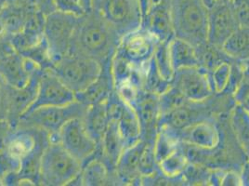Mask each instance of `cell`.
I'll return each mask as SVG.
<instances>
[{
	"label": "cell",
	"mask_w": 249,
	"mask_h": 186,
	"mask_svg": "<svg viewBox=\"0 0 249 186\" xmlns=\"http://www.w3.org/2000/svg\"><path fill=\"white\" fill-rule=\"evenodd\" d=\"M120 41L121 37L90 11L79 18L68 54L92 59L103 65L112 62Z\"/></svg>",
	"instance_id": "6da1fadb"
},
{
	"label": "cell",
	"mask_w": 249,
	"mask_h": 186,
	"mask_svg": "<svg viewBox=\"0 0 249 186\" xmlns=\"http://www.w3.org/2000/svg\"><path fill=\"white\" fill-rule=\"evenodd\" d=\"M173 35L195 48L208 43V6L206 0H169Z\"/></svg>",
	"instance_id": "7a4b0ae2"
},
{
	"label": "cell",
	"mask_w": 249,
	"mask_h": 186,
	"mask_svg": "<svg viewBox=\"0 0 249 186\" xmlns=\"http://www.w3.org/2000/svg\"><path fill=\"white\" fill-rule=\"evenodd\" d=\"M82 171V164L59 142L50 141L42 156L40 186H69Z\"/></svg>",
	"instance_id": "3957f363"
},
{
	"label": "cell",
	"mask_w": 249,
	"mask_h": 186,
	"mask_svg": "<svg viewBox=\"0 0 249 186\" xmlns=\"http://www.w3.org/2000/svg\"><path fill=\"white\" fill-rule=\"evenodd\" d=\"M91 11L121 38L141 28L142 11L139 0H92Z\"/></svg>",
	"instance_id": "277c9868"
},
{
	"label": "cell",
	"mask_w": 249,
	"mask_h": 186,
	"mask_svg": "<svg viewBox=\"0 0 249 186\" xmlns=\"http://www.w3.org/2000/svg\"><path fill=\"white\" fill-rule=\"evenodd\" d=\"M88 106L78 101L60 106L38 107L23 114L19 121L22 126L34 127L44 130L49 137H56L62 127L74 118H83Z\"/></svg>",
	"instance_id": "5b68a950"
},
{
	"label": "cell",
	"mask_w": 249,
	"mask_h": 186,
	"mask_svg": "<svg viewBox=\"0 0 249 186\" xmlns=\"http://www.w3.org/2000/svg\"><path fill=\"white\" fill-rule=\"evenodd\" d=\"M52 70L76 94L85 91L99 77L102 65L92 59L67 54L54 63Z\"/></svg>",
	"instance_id": "8992f818"
},
{
	"label": "cell",
	"mask_w": 249,
	"mask_h": 186,
	"mask_svg": "<svg viewBox=\"0 0 249 186\" xmlns=\"http://www.w3.org/2000/svg\"><path fill=\"white\" fill-rule=\"evenodd\" d=\"M79 18L58 11L45 17L43 34L54 63L68 54Z\"/></svg>",
	"instance_id": "52a82bcc"
},
{
	"label": "cell",
	"mask_w": 249,
	"mask_h": 186,
	"mask_svg": "<svg viewBox=\"0 0 249 186\" xmlns=\"http://www.w3.org/2000/svg\"><path fill=\"white\" fill-rule=\"evenodd\" d=\"M50 141L59 142L82 167L94 157L98 149V144L87 131L82 118H74L66 123L59 134L50 138Z\"/></svg>",
	"instance_id": "ba28073f"
},
{
	"label": "cell",
	"mask_w": 249,
	"mask_h": 186,
	"mask_svg": "<svg viewBox=\"0 0 249 186\" xmlns=\"http://www.w3.org/2000/svg\"><path fill=\"white\" fill-rule=\"evenodd\" d=\"M241 23L232 0H214L208 7V43L221 48Z\"/></svg>",
	"instance_id": "9c48e42d"
},
{
	"label": "cell",
	"mask_w": 249,
	"mask_h": 186,
	"mask_svg": "<svg viewBox=\"0 0 249 186\" xmlns=\"http://www.w3.org/2000/svg\"><path fill=\"white\" fill-rule=\"evenodd\" d=\"M37 69L41 68L23 58L14 49L10 39L0 37V75L6 82L13 87H22Z\"/></svg>",
	"instance_id": "30bf717a"
},
{
	"label": "cell",
	"mask_w": 249,
	"mask_h": 186,
	"mask_svg": "<svg viewBox=\"0 0 249 186\" xmlns=\"http://www.w3.org/2000/svg\"><path fill=\"white\" fill-rule=\"evenodd\" d=\"M73 101H75V94L63 84L56 74L52 69L43 70L36 98L25 114L38 107L66 105Z\"/></svg>",
	"instance_id": "8fae6325"
},
{
	"label": "cell",
	"mask_w": 249,
	"mask_h": 186,
	"mask_svg": "<svg viewBox=\"0 0 249 186\" xmlns=\"http://www.w3.org/2000/svg\"><path fill=\"white\" fill-rule=\"evenodd\" d=\"M42 71V69L36 70L32 74L29 81L22 87H13L9 84L7 121L11 128L18 126L21 116L35 102Z\"/></svg>",
	"instance_id": "7c38bea8"
},
{
	"label": "cell",
	"mask_w": 249,
	"mask_h": 186,
	"mask_svg": "<svg viewBox=\"0 0 249 186\" xmlns=\"http://www.w3.org/2000/svg\"><path fill=\"white\" fill-rule=\"evenodd\" d=\"M155 36L150 32L138 30L125 35L121 38L117 52L131 62L135 67L145 62L155 53Z\"/></svg>",
	"instance_id": "4fadbf2b"
},
{
	"label": "cell",
	"mask_w": 249,
	"mask_h": 186,
	"mask_svg": "<svg viewBox=\"0 0 249 186\" xmlns=\"http://www.w3.org/2000/svg\"><path fill=\"white\" fill-rule=\"evenodd\" d=\"M196 67L178 69L176 73V88L187 100L204 101L211 94L208 76Z\"/></svg>",
	"instance_id": "5bb4252c"
},
{
	"label": "cell",
	"mask_w": 249,
	"mask_h": 186,
	"mask_svg": "<svg viewBox=\"0 0 249 186\" xmlns=\"http://www.w3.org/2000/svg\"><path fill=\"white\" fill-rule=\"evenodd\" d=\"M142 26L163 41L173 35L171 24L169 0H157L147 11Z\"/></svg>",
	"instance_id": "9a60e30c"
},
{
	"label": "cell",
	"mask_w": 249,
	"mask_h": 186,
	"mask_svg": "<svg viewBox=\"0 0 249 186\" xmlns=\"http://www.w3.org/2000/svg\"><path fill=\"white\" fill-rule=\"evenodd\" d=\"M49 143V134L44 135L31 153L21 159L16 172L18 186H40L42 156Z\"/></svg>",
	"instance_id": "2e32d148"
},
{
	"label": "cell",
	"mask_w": 249,
	"mask_h": 186,
	"mask_svg": "<svg viewBox=\"0 0 249 186\" xmlns=\"http://www.w3.org/2000/svg\"><path fill=\"white\" fill-rule=\"evenodd\" d=\"M112 62L102 65V71L99 77L89 85L85 91L75 94V100L90 106L93 104L105 102L111 92L114 90V79L112 75Z\"/></svg>",
	"instance_id": "e0dca14e"
},
{
	"label": "cell",
	"mask_w": 249,
	"mask_h": 186,
	"mask_svg": "<svg viewBox=\"0 0 249 186\" xmlns=\"http://www.w3.org/2000/svg\"><path fill=\"white\" fill-rule=\"evenodd\" d=\"M144 145L145 143L140 140L134 145L125 148L120 155L115 166V175L122 183H133L141 176L139 163Z\"/></svg>",
	"instance_id": "ac0fdd59"
},
{
	"label": "cell",
	"mask_w": 249,
	"mask_h": 186,
	"mask_svg": "<svg viewBox=\"0 0 249 186\" xmlns=\"http://www.w3.org/2000/svg\"><path fill=\"white\" fill-rule=\"evenodd\" d=\"M105 102L89 106L82 118L87 131L98 145L102 142L110 123Z\"/></svg>",
	"instance_id": "d6986e66"
},
{
	"label": "cell",
	"mask_w": 249,
	"mask_h": 186,
	"mask_svg": "<svg viewBox=\"0 0 249 186\" xmlns=\"http://www.w3.org/2000/svg\"><path fill=\"white\" fill-rule=\"evenodd\" d=\"M167 50L174 72L187 67H196L199 59L196 48L190 43L175 37L167 43Z\"/></svg>",
	"instance_id": "ffe728a7"
},
{
	"label": "cell",
	"mask_w": 249,
	"mask_h": 186,
	"mask_svg": "<svg viewBox=\"0 0 249 186\" xmlns=\"http://www.w3.org/2000/svg\"><path fill=\"white\" fill-rule=\"evenodd\" d=\"M183 140L201 148H212L218 143V132L213 125L200 122L186 127L183 131Z\"/></svg>",
	"instance_id": "44dd1931"
},
{
	"label": "cell",
	"mask_w": 249,
	"mask_h": 186,
	"mask_svg": "<svg viewBox=\"0 0 249 186\" xmlns=\"http://www.w3.org/2000/svg\"><path fill=\"white\" fill-rule=\"evenodd\" d=\"M104 161L93 157L82 167L81 178L83 186H106L112 183L113 174ZM116 176V175H115Z\"/></svg>",
	"instance_id": "7402d4cb"
},
{
	"label": "cell",
	"mask_w": 249,
	"mask_h": 186,
	"mask_svg": "<svg viewBox=\"0 0 249 186\" xmlns=\"http://www.w3.org/2000/svg\"><path fill=\"white\" fill-rule=\"evenodd\" d=\"M221 49L227 55L240 60L249 58V25H241L233 32Z\"/></svg>",
	"instance_id": "603a6c76"
},
{
	"label": "cell",
	"mask_w": 249,
	"mask_h": 186,
	"mask_svg": "<svg viewBox=\"0 0 249 186\" xmlns=\"http://www.w3.org/2000/svg\"><path fill=\"white\" fill-rule=\"evenodd\" d=\"M233 126L241 145L249 155V114L238 109L233 116Z\"/></svg>",
	"instance_id": "cb8c5ba5"
},
{
	"label": "cell",
	"mask_w": 249,
	"mask_h": 186,
	"mask_svg": "<svg viewBox=\"0 0 249 186\" xmlns=\"http://www.w3.org/2000/svg\"><path fill=\"white\" fill-rule=\"evenodd\" d=\"M186 157L181 152L174 150L159 163L166 175L175 176L186 167Z\"/></svg>",
	"instance_id": "d4e9b609"
},
{
	"label": "cell",
	"mask_w": 249,
	"mask_h": 186,
	"mask_svg": "<svg viewBox=\"0 0 249 186\" xmlns=\"http://www.w3.org/2000/svg\"><path fill=\"white\" fill-rule=\"evenodd\" d=\"M156 160L155 147L145 143L139 163V171L141 176L152 175L155 172Z\"/></svg>",
	"instance_id": "484cf974"
},
{
	"label": "cell",
	"mask_w": 249,
	"mask_h": 186,
	"mask_svg": "<svg viewBox=\"0 0 249 186\" xmlns=\"http://www.w3.org/2000/svg\"><path fill=\"white\" fill-rule=\"evenodd\" d=\"M54 4L56 11L72 14L76 17H81L87 13L81 0H54Z\"/></svg>",
	"instance_id": "4316f807"
},
{
	"label": "cell",
	"mask_w": 249,
	"mask_h": 186,
	"mask_svg": "<svg viewBox=\"0 0 249 186\" xmlns=\"http://www.w3.org/2000/svg\"><path fill=\"white\" fill-rule=\"evenodd\" d=\"M9 84L0 75V120H7Z\"/></svg>",
	"instance_id": "83f0119b"
},
{
	"label": "cell",
	"mask_w": 249,
	"mask_h": 186,
	"mask_svg": "<svg viewBox=\"0 0 249 186\" xmlns=\"http://www.w3.org/2000/svg\"><path fill=\"white\" fill-rule=\"evenodd\" d=\"M229 77H230V67L228 64L224 63L217 68V70L214 74V84L218 92L222 91L226 87Z\"/></svg>",
	"instance_id": "f1b7e54d"
},
{
	"label": "cell",
	"mask_w": 249,
	"mask_h": 186,
	"mask_svg": "<svg viewBox=\"0 0 249 186\" xmlns=\"http://www.w3.org/2000/svg\"><path fill=\"white\" fill-rule=\"evenodd\" d=\"M36 9L45 16L56 11L54 0H32Z\"/></svg>",
	"instance_id": "f546056e"
},
{
	"label": "cell",
	"mask_w": 249,
	"mask_h": 186,
	"mask_svg": "<svg viewBox=\"0 0 249 186\" xmlns=\"http://www.w3.org/2000/svg\"><path fill=\"white\" fill-rule=\"evenodd\" d=\"M142 11V19L144 17L147 11H149V9L152 7V5L156 2V0H139Z\"/></svg>",
	"instance_id": "4dcf8cb0"
},
{
	"label": "cell",
	"mask_w": 249,
	"mask_h": 186,
	"mask_svg": "<svg viewBox=\"0 0 249 186\" xmlns=\"http://www.w3.org/2000/svg\"><path fill=\"white\" fill-rule=\"evenodd\" d=\"M81 3L83 5L84 9L86 12H90L91 11V4H92V0H81Z\"/></svg>",
	"instance_id": "1f68e13d"
},
{
	"label": "cell",
	"mask_w": 249,
	"mask_h": 186,
	"mask_svg": "<svg viewBox=\"0 0 249 186\" xmlns=\"http://www.w3.org/2000/svg\"><path fill=\"white\" fill-rule=\"evenodd\" d=\"M246 177L248 178V181L249 182V166L247 167V173H246Z\"/></svg>",
	"instance_id": "d6a6232c"
},
{
	"label": "cell",
	"mask_w": 249,
	"mask_h": 186,
	"mask_svg": "<svg viewBox=\"0 0 249 186\" xmlns=\"http://www.w3.org/2000/svg\"><path fill=\"white\" fill-rule=\"evenodd\" d=\"M213 1H214V0H206V2H207V4H208V7L213 3Z\"/></svg>",
	"instance_id": "836d02e7"
},
{
	"label": "cell",
	"mask_w": 249,
	"mask_h": 186,
	"mask_svg": "<svg viewBox=\"0 0 249 186\" xmlns=\"http://www.w3.org/2000/svg\"><path fill=\"white\" fill-rule=\"evenodd\" d=\"M232 1H235V0H232Z\"/></svg>",
	"instance_id": "e575fe53"
},
{
	"label": "cell",
	"mask_w": 249,
	"mask_h": 186,
	"mask_svg": "<svg viewBox=\"0 0 249 186\" xmlns=\"http://www.w3.org/2000/svg\"><path fill=\"white\" fill-rule=\"evenodd\" d=\"M156 1H157V0H156Z\"/></svg>",
	"instance_id": "d590c367"
}]
</instances>
